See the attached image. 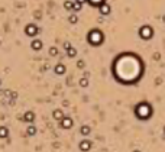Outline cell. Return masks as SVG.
Here are the masks:
<instances>
[{"instance_id":"4316f807","label":"cell","mask_w":165,"mask_h":152,"mask_svg":"<svg viewBox=\"0 0 165 152\" xmlns=\"http://www.w3.org/2000/svg\"><path fill=\"white\" fill-rule=\"evenodd\" d=\"M164 133H165V126H164Z\"/></svg>"},{"instance_id":"5bb4252c","label":"cell","mask_w":165,"mask_h":152,"mask_svg":"<svg viewBox=\"0 0 165 152\" xmlns=\"http://www.w3.org/2000/svg\"><path fill=\"white\" fill-rule=\"evenodd\" d=\"M55 73H56V74H59V76H61V74H64V73H65V67H64L62 64L55 65Z\"/></svg>"},{"instance_id":"ac0fdd59","label":"cell","mask_w":165,"mask_h":152,"mask_svg":"<svg viewBox=\"0 0 165 152\" xmlns=\"http://www.w3.org/2000/svg\"><path fill=\"white\" fill-rule=\"evenodd\" d=\"M49 55H51V57H55V55H58V49H56L55 46L49 48Z\"/></svg>"},{"instance_id":"5b68a950","label":"cell","mask_w":165,"mask_h":152,"mask_svg":"<svg viewBox=\"0 0 165 152\" xmlns=\"http://www.w3.org/2000/svg\"><path fill=\"white\" fill-rule=\"evenodd\" d=\"M59 125H61V128H62V129H70V128H73L74 122H73V119H71V117H67V116H64V119L59 120Z\"/></svg>"},{"instance_id":"7402d4cb","label":"cell","mask_w":165,"mask_h":152,"mask_svg":"<svg viewBox=\"0 0 165 152\" xmlns=\"http://www.w3.org/2000/svg\"><path fill=\"white\" fill-rule=\"evenodd\" d=\"M64 48H65L67 51H68V49L71 48V43H70V42H65V43H64Z\"/></svg>"},{"instance_id":"44dd1931","label":"cell","mask_w":165,"mask_h":152,"mask_svg":"<svg viewBox=\"0 0 165 152\" xmlns=\"http://www.w3.org/2000/svg\"><path fill=\"white\" fill-rule=\"evenodd\" d=\"M70 22H71V23H76V22H77V16H76V15L70 16Z\"/></svg>"},{"instance_id":"7c38bea8","label":"cell","mask_w":165,"mask_h":152,"mask_svg":"<svg viewBox=\"0 0 165 152\" xmlns=\"http://www.w3.org/2000/svg\"><path fill=\"white\" fill-rule=\"evenodd\" d=\"M7 136H9V129L4 128V126H0V138L4 139V138H7Z\"/></svg>"},{"instance_id":"8fae6325","label":"cell","mask_w":165,"mask_h":152,"mask_svg":"<svg viewBox=\"0 0 165 152\" xmlns=\"http://www.w3.org/2000/svg\"><path fill=\"white\" fill-rule=\"evenodd\" d=\"M26 135H28V136H33V135H36V126L29 125V126H28V129H26Z\"/></svg>"},{"instance_id":"30bf717a","label":"cell","mask_w":165,"mask_h":152,"mask_svg":"<svg viewBox=\"0 0 165 152\" xmlns=\"http://www.w3.org/2000/svg\"><path fill=\"white\" fill-rule=\"evenodd\" d=\"M31 46H32V49H35V51H39V49L42 48V42H41L39 39H35V41H32Z\"/></svg>"},{"instance_id":"ba28073f","label":"cell","mask_w":165,"mask_h":152,"mask_svg":"<svg viewBox=\"0 0 165 152\" xmlns=\"http://www.w3.org/2000/svg\"><path fill=\"white\" fill-rule=\"evenodd\" d=\"M23 120L28 122V123H33V120H35V113H33V112H26V113L23 115Z\"/></svg>"},{"instance_id":"603a6c76","label":"cell","mask_w":165,"mask_h":152,"mask_svg":"<svg viewBox=\"0 0 165 152\" xmlns=\"http://www.w3.org/2000/svg\"><path fill=\"white\" fill-rule=\"evenodd\" d=\"M83 65H84L83 64V61H78V67H80V68H83Z\"/></svg>"},{"instance_id":"d6986e66","label":"cell","mask_w":165,"mask_h":152,"mask_svg":"<svg viewBox=\"0 0 165 152\" xmlns=\"http://www.w3.org/2000/svg\"><path fill=\"white\" fill-rule=\"evenodd\" d=\"M80 86H81V87H87L88 86L87 78H83V80H80Z\"/></svg>"},{"instance_id":"3957f363","label":"cell","mask_w":165,"mask_h":152,"mask_svg":"<svg viewBox=\"0 0 165 152\" xmlns=\"http://www.w3.org/2000/svg\"><path fill=\"white\" fill-rule=\"evenodd\" d=\"M139 36L142 39H145V41H148V39H151L154 36V29L149 25H143L142 28L139 29Z\"/></svg>"},{"instance_id":"cb8c5ba5","label":"cell","mask_w":165,"mask_h":152,"mask_svg":"<svg viewBox=\"0 0 165 152\" xmlns=\"http://www.w3.org/2000/svg\"><path fill=\"white\" fill-rule=\"evenodd\" d=\"M78 3H80V4H83V3H86V1H87V0H77Z\"/></svg>"},{"instance_id":"d4e9b609","label":"cell","mask_w":165,"mask_h":152,"mask_svg":"<svg viewBox=\"0 0 165 152\" xmlns=\"http://www.w3.org/2000/svg\"><path fill=\"white\" fill-rule=\"evenodd\" d=\"M133 152H141V151H139V149H135V151H133Z\"/></svg>"},{"instance_id":"e0dca14e","label":"cell","mask_w":165,"mask_h":152,"mask_svg":"<svg viewBox=\"0 0 165 152\" xmlns=\"http://www.w3.org/2000/svg\"><path fill=\"white\" fill-rule=\"evenodd\" d=\"M91 6H100L101 3H104V0H87Z\"/></svg>"},{"instance_id":"7a4b0ae2","label":"cell","mask_w":165,"mask_h":152,"mask_svg":"<svg viewBox=\"0 0 165 152\" xmlns=\"http://www.w3.org/2000/svg\"><path fill=\"white\" fill-rule=\"evenodd\" d=\"M103 39H104V36H103V33H101V31H99V29H93V31H90L87 35V41L91 45H101V42H103Z\"/></svg>"},{"instance_id":"52a82bcc","label":"cell","mask_w":165,"mask_h":152,"mask_svg":"<svg viewBox=\"0 0 165 152\" xmlns=\"http://www.w3.org/2000/svg\"><path fill=\"white\" fill-rule=\"evenodd\" d=\"M99 10H100L101 15H109V13H110V6L104 1V3H101V4L99 6Z\"/></svg>"},{"instance_id":"484cf974","label":"cell","mask_w":165,"mask_h":152,"mask_svg":"<svg viewBox=\"0 0 165 152\" xmlns=\"http://www.w3.org/2000/svg\"><path fill=\"white\" fill-rule=\"evenodd\" d=\"M0 86H1V78H0Z\"/></svg>"},{"instance_id":"2e32d148","label":"cell","mask_w":165,"mask_h":152,"mask_svg":"<svg viewBox=\"0 0 165 152\" xmlns=\"http://www.w3.org/2000/svg\"><path fill=\"white\" fill-rule=\"evenodd\" d=\"M73 6H74V1H71V0H65L64 1V7L67 10H73Z\"/></svg>"},{"instance_id":"8992f818","label":"cell","mask_w":165,"mask_h":152,"mask_svg":"<svg viewBox=\"0 0 165 152\" xmlns=\"http://www.w3.org/2000/svg\"><path fill=\"white\" fill-rule=\"evenodd\" d=\"M78 148H80V151H83V152L90 151V149H91V142L90 141H81L80 145H78Z\"/></svg>"},{"instance_id":"9a60e30c","label":"cell","mask_w":165,"mask_h":152,"mask_svg":"<svg viewBox=\"0 0 165 152\" xmlns=\"http://www.w3.org/2000/svg\"><path fill=\"white\" fill-rule=\"evenodd\" d=\"M67 55H68L70 58H74V57L77 55V49H76L74 46H71V48H70V49L67 51Z\"/></svg>"},{"instance_id":"4fadbf2b","label":"cell","mask_w":165,"mask_h":152,"mask_svg":"<svg viewBox=\"0 0 165 152\" xmlns=\"http://www.w3.org/2000/svg\"><path fill=\"white\" fill-rule=\"evenodd\" d=\"M80 132H81V135H83V136H88V135H90V132H91V129H90V126L84 125V126H81Z\"/></svg>"},{"instance_id":"9c48e42d","label":"cell","mask_w":165,"mask_h":152,"mask_svg":"<svg viewBox=\"0 0 165 152\" xmlns=\"http://www.w3.org/2000/svg\"><path fill=\"white\" fill-rule=\"evenodd\" d=\"M52 116H54L55 120H62L64 119V112L61 110V109H56V110H54V113H52Z\"/></svg>"},{"instance_id":"6da1fadb","label":"cell","mask_w":165,"mask_h":152,"mask_svg":"<svg viewBox=\"0 0 165 152\" xmlns=\"http://www.w3.org/2000/svg\"><path fill=\"white\" fill-rule=\"evenodd\" d=\"M152 112H154V110H152V106H151L149 103L141 101V103L136 104V107H135V116L141 120H146L152 116Z\"/></svg>"},{"instance_id":"ffe728a7","label":"cell","mask_w":165,"mask_h":152,"mask_svg":"<svg viewBox=\"0 0 165 152\" xmlns=\"http://www.w3.org/2000/svg\"><path fill=\"white\" fill-rule=\"evenodd\" d=\"M81 9V4L78 1H74V6H73V10H80Z\"/></svg>"},{"instance_id":"277c9868","label":"cell","mask_w":165,"mask_h":152,"mask_svg":"<svg viewBox=\"0 0 165 152\" xmlns=\"http://www.w3.org/2000/svg\"><path fill=\"white\" fill-rule=\"evenodd\" d=\"M25 33H26L28 36H36V33H38V28H36V25L29 23V25L25 28Z\"/></svg>"}]
</instances>
